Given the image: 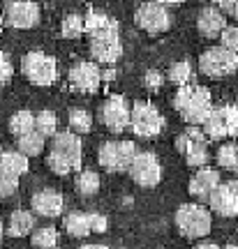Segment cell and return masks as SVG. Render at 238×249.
<instances>
[{"instance_id":"obj_1","label":"cell","mask_w":238,"mask_h":249,"mask_svg":"<svg viewBox=\"0 0 238 249\" xmlns=\"http://www.w3.org/2000/svg\"><path fill=\"white\" fill-rule=\"evenodd\" d=\"M174 107L187 124L203 127L213 113V99L208 88L203 86H180L174 97Z\"/></svg>"},{"instance_id":"obj_2","label":"cell","mask_w":238,"mask_h":249,"mask_svg":"<svg viewBox=\"0 0 238 249\" xmlns=\"http://www.w3.org/2000/svg\"><path fill=\"white\" fill-rule=\"evenodd\" d=\"M81 157H83V145H81L79 134L60 132L53 136L46 164L56 176H70L81 169Z\"/></svg>"},{"instance_id":"obj_3","label":"cell","mask_w":238,"mask_h":249,"mask_svg":"<svg viewBox=\"0 0 238 249\" xmlns=\"http://www.w3.org/2000/svg\"><path fill=\"white\" fill-rule=\"evenodd\" d=\"M178 233L187 240H201L213 229L211 210L201 203H183L174 214Z\"/></svg>"},{"instance_id":"obj_4","label":"cell","mask_w":238,"mask_h":249,"mask_svg":"<svg viewBox=\"0 0 238 249\" xmlns=\"http://www.w3.org/2000/svg\"><path fill=\"white\" fill-rule=\"evenodd\" d=\"M199 70L211 79H224L238 70V53L229 51L227 46H211L199 55Z\"/></svg>"},{"instance_id":"obj_5","label":"cell","mask_w":238,"mask_h":249,"mask_svg":"<svg viewBox=\"0 0 238 249\" xmlns=\"http://www.w3.org/2000/svg\"><path fill=\"white\" fill-rule=\"evenodd\" d=\"M137 155L139 150H137V143L132 141H104L97 150V161L102 169L116 173V171L130 169Z\"/></svg>"},{"instance_id":"obj_6","label":"cell","mask_w":238,"mask_h":249,"mask_svg":"<svg viewBox=\"0 0 238 249\" xmlns=\"http://www.w3.org/2000/svg\"><path fill=\"white\" fill-rule=\"evenodd\" d=\"M206 132L190 124L185 132L176 139V148L178 152L185 157L187 166H194V169H201L208 164V145H206Z\"/></svg>"},{"instance_id":"obj_7","label":"cell","mask_w":238,"mask_h":249,"mask_svg":"<svg viewBox=\"0 0 238 249\" xmlns=\"http://www.w3.org/2000/svg\"><path fill=\"white\" fill-rule=\"evenodd\" d=\"M21 71L33 86H51L56 76H58V70H56V60L51 55L42 53V51H30V53L23 55L21 60Z\"/></svg>"},{"instance_id":"obj_8","label":"cell","mask_w":238,"mask_h":249,"mask_svg":"<svg viewBox=\"0 0 238 249\" xmlns=\"http://www.w3.org/2000/svg\"><path fill=\"white\" fill-rule=\"evenodd\" d=\"M130 127L137 136L141 139H153L162 132L164 127V118L158 108L148 104V102H134L132 104V118H130Z\"/></svg>"},{"instance_id":"obj_9","label":"cell","mask_w":238,"mask_h":249,"mask_svg":"<svg viewBox=\"0 0 238 249\" xmlns=\"http://www.w3.org/2000/svg\"><path fill=\"white\" fill-rule=\"evenodd\" d=\"M134 21H137V26L141 28V30H146L150 35H162L174 23L169 9L164 5L155 2V0H148V2L139 5V9L134 12Z\"/></svg>"},{"instance_id":"obj_10","label":"cell","mask_w":238,"mask_h":249,"mask_svg":"<svg viewBox=\"0 0 238 249\" xmlns=\"http://www.w3.org/2000/svg\"><path fill=\"white\" fill-rule=\"evenodd\" d=\"M130 118H132V107L127 104V99L120 95H111L106 99L102 108H99V120L109 132L120 134L130 127Z\"/></svg>"},{"instance_id":"obj_11","label":"cell","mask_w":238,"mask_h":249,"mask_svg":"<svg viewBox=\"0 0 238 249\" xmlns=\"http://www.w3.org/2000/svg\"><path fill=\"white\" fill-rule=\"evenodd\" d=\"M203 132L208 139H227V136H238V107H220L213 108L211 118L203 124Z\"/></svg>"},{"instance_id":"obj_12","label":"cell","mask_w":238,"mask_h":249,"mask_svg":"<svg viewBox=\"0 0 238 249\" xmlns=\"http://www.w3.org/2000/svg\"><path fill=\"white\" fill-rule=\"evenodd\" d=\"M127 173L139 187H155L162 180V166L153 152H139L130 164Z\"/></svg>"},{"instance_id":"obj_13","label":"cell","mask_w":238,"mask_h":249,"mask_svg":"<svg viewBox=\"0 0 238 249\" xmlns=\"http://www.w3.org/2000/svg\"><path fill=\"white\" fill-rule=\"evenodd\" d=\"M90 55L97 62H104V65H114V62L120 60L123 42H120V35H118V28L109 30V33H102L97 37H90Z\"/></svg>"},{"instance_id":"obj_14","label":"cell","mask_w":238,"mask_h":249,"mask_svg":"<svg viewBox=\"0 0 238 249\" xmlns=\"http://www.w3.org/2000/svg\"><path fill=\"white\" fill-rule=\"evenodd\" d=\"M5 21L7 26L28 30L40 23V5L33 0H12L5 7Z\"/></svg>"},{"instance_id":"obj_15","label":"cell","mask_w":238,"mask_h":249,"mask_svg":"<svg viewBox=\"0 0 238 249\" xmlns=\"http://www.w3.org/2000/svg\"><path fill=\"white\" fill-rule=\"evenodd\" d=\"M208 205L211 213L220 214V217H236L238 214V189L231 182H220L208 196Z\"/></svg>"},{"instance_id":"obj_16","label":"cell","mask_w":238,"mask_h":249,"mask_svg":"<svg viewBox=\"0 0 238 249\" xmlns=\"http://www.w3.org/2000/svg\"><path fill=\"white\" fill-rule=\"evenodd\" d=\"M99 81H102V74L95 62H77L70 70V83L79 92H97Z\"/></svg>"},{"instance_id":"obj_17","label":"cell","mask_w":238,"mask_h":249,"mask_svg":"<svg viewBox=\"0 0 238 249\" xmlns=\"http://www.w3.org/2000/svg\"><path fill=\"white\" fill-rule=\"evenodd\" d=\"M30 205H33V213L40 217H60L62 208H65V198L56 189H42V192L33 194Z\"/></svg>"},{"instance_id":"obj_18","label":"cell","mask_w":238,"mask_h":249,"mask_svg":"<svg viewBox=\"0 0 238 249\" xmlns=\"http://www.w3.org/2000/svg\"><path fill=\"white\" fill-rule=\"evenodd\" d=\"M218 185H220V173L211 169V166H201L192 176L190 185H187V192H190V196L199 198V201H208V196L213 194V189Z\"/></svg>"},{"instance_id":"obj_19","label":"cell","mask_w":238,"mask_h":249,"mask_svg":"<svg viewBox=\"0 0 238 249\" xmlns=\"http://www.w3.org/2000/svg\"><path fill=\"white\" fill-rule=\"evenodd\" d=\"M197 28L203 37H220L222 30L227 28V18H224V12H220L218 7H203L199 12V18H197Z\"/></svg>"},{"instance_id":"obj_20","label":"cell","mask_w":238,"mask_h":249,"mask_svg":"<svg viewBox=\"0 0 238 249\" xmlns=\"http://www.w3.org/2000/svg\"><path fill=\"white\" fill-rule=\"evenodd\" d=\"M33 231H35V213L14 210V213L9 214L7 233L12 238H23V235H30Z\"/></svg>"},{"instance_id":"obj_21","label":"cell","mask_w":238,"mask_h":249,"mask_svg":"<svg viewBox=\"0 0 238 249\" xmlns=\"http://www.w3.org/2000/svg\"><path fill=\"white\" fill-rule=\"evenodd\" d=\"M62 226H65V231L70 233L72 238H88L93 233V229H90V213H79V210L67 213L65 219H62Z\"/></svg>"},{"instance_id":"obj_22","label":"cell","mask_w":238,"mask_h":249,"mask_svg":"<svg viewBox=\"0 0 238 249\" xmlns=\"http://www.w3.org/2000/svg\"><path fill=\"white\" fill-rule=\"evenodd\" d=\"M83 23H86V33H88L90 37H97V35H102V33H109V30H116V28H118V23H116L114 18L102 14V12H90V14H86Z\"/></svg>"},{"instance_id":"obj_23","label":"cell","mask_w":238,"mask_h":249,"mask_svg":"<svg viewBox=\"0 0 238 249\" xmlns=\"http://www.w3.org/2000/svg\"><path fill=\"white\" fill-rule=\"evenodd\" d=\"M17 150L23 152L26 157H37L40 152L44 150V136L37 132V129L23 134V136H19L17 139Z\"/></svg>"},{"instance_id":"obj_24","label":"cell","mask_w":238,"mask_h":249,"mask_svg":"<svg viewBox=\"0 0 238 249\" xmlns=\"http://www.w3.org/2000/svg\"><path fill=\"white\" fill-rule=\"evenodd\" d=\"M33 129H35V113L28 111V108H21V111H17L14 116L9 118V132L14 134L17 139L28 132H33Z\"/></svg>"},{"instance_id":"obj_25","label":"cell","mask_w":238,"mask_h":249,"mask_svg":"<svg viewBox=\"0 0 238 249\" xmlns=\"http://www.w3.org/2000/svg\"><path fill=\"white\" fill-rule=\"evenodd\" d=\"M0 164H2L7 171H12L14 176H19V178L28 171V157L23 155V152H19V150L0 152Z\"/></svg>"},{"instance_id":"obj_26","label":"cell","mask_w":238,"mask_h":249,"mask_svg":"<svg viewBox=\"0 0 238 249\" xmlns=\"http://www.w3.org/2000/svg\"><path fill=\"white\" fill-rule=\"evenodd\" d=\"M30 242L35 249H56L58 245V231L53 226H42L30 233Z\"/></svg>"},{"instance_id":"obj_27","label":"cell","mask_w":238,"mask_h":249,"mask_svg":"<svg viewBox=\"0 0 238 249\" xmlns=\"http://www.w3.org/2000/svg\"><path fill=\"white\" fill-rule=\"evenodd\" d=\"M74 189L83 196H93L99 192V176L95 171H81L74 180Z\"/></svg>"},{"instance_id":"obj_28","label":"cell","mask_w":238,"mask_h":249,"mask_svg":"<svg viewBox=\"0 0 238 249\" xmlns=\"http://www.w3.org/2000/svg\"><path fill=\"white\" fill-rule=\"evenodd\" d=\"M67 120H70V132L74 134H88L93 129V116L86 108H72Z\"/></svg>"},{"instance_id":"obj_29","label":"cell","mask_w":238,"mask_h":249,"mask_svg":"<svg viewBox=\"0 0 238 249\" xmlns=\"http://www.w3.org/2000/svg\"><path fill=\"white\" fill-rule=\"evenodd\" d=\"M86 33V23H83V17L79 14H67L62 18V26H60V35L65 39H77Z\"/></svg>"},{"instance_id":"obj_30","label":"cell","mask_w":238,"mask_h":249,"mask_svg":"<svg viewBox=\"0 0 238 249\" xmlns=\"http://www.w3.org/2000/svg\"><path fill=\"white\" fill-rule=\"evenodd\" d=\"M56 127H58V118H56V113L53 111H40L35 116V129L42 136H56Z\"/></svg>"},{"instance_id":"obj_31","label":"cell","mask_w":238,"mask_h":249,"mask_svg":"<svg viewBox=\"0 0 238 249\" xmlns=\"http://www.w3.org/2000/svg\"><path fill=\"white\" fill-rule=\"evenodd\" d=\"M192 79V65L187 60H180V62H174L169 67V81L176 83V86H187Z\"/></svg>"},{"instance_id":"obj_32","label":"cell","mask_w":238,"mask_h":249,"mask_svg":"<svg viewBox=\"0 0 238 249\" xmlns=\"http://www.w3.org/2000/svg\"><path fill=\"white\" fill-rule=\"evenodd\" d=\"M236 150L238 145H234V143H222L218 148V164L222 169L234 171V166H236Z\"/></svg>"},{"instance_id":"obj_33","label":"cell","mask_w":238,"mask_h":249,"mask_svg":"<svg viewBox=\"0 0 238 249\" xmlns=\"http://www.w3.org/2000/svg\"><path fill=\"white\" fill-rule=\"evenodd\" d=\"M19 187V176H14L12 171H7L0 164V196H12Z\"/></svg>"},{"instance_id":"obj_34","label":"cell","mask_w":238,"mask_h":249,"mask_svg":"<svg viewBox=\"0 0 238 249\" xmlns=\"http://www.w3.org/2000/svg\"><path fill=\"white\" fill-rule=\"evenodd\" d=\"M220 44L227 46L229 51L238 53V26H227L220 35Z\"/></svg>"},{"instance_id":"obj_35","label":"cell","mask_w":238,"mask_h":249,"mask_svg":"<svg viewBox=\"0 0 238 249\" xmlns=\"http://www.w3.org/2000/svg\"><path fill=\"white\" fill-rule=\"evenodd\" d=\"M12 74H14V67H12V62L7 60V55L0 51V88L12 79Z\"/></svg>"},{"instance_id":"obj_36","label":"cell","mask_w":238,"mask_h":249,"mask_svg":"<svg viewBox=\"0 0 238 249\" xmlns=\"http://www.w3.org/2000/svg\"><path fill=\"white\" fill-rule=\"evenodd\" d=\"M106 217L99 213H90V229H93V233H104L106 231Z\"/></svg>"},{"instance_id":"obj_37","label":"cell","mask_w":238,"mask_h":249,"mask_svg":"<svg viewBox=\"0 0 238 249\" xmlns=\"http://www.w3.org/2000/svg\"><path fill=\"white\" fill-rule=\"evenodd\" d=\"M159 83H162V76H159L158 71H148L146 74V86L148 88H159Z\"/></svg>"},{"instance_id":"obj_38","label":"cell","mask_w":238,"mask_h":249,"mask_svg":"<svg viewBox=\"0 0 238 249\" xmlns=\"http://www.w3.org/2000/svg\"><path fill=\"white\" fill-rule=\"evenodd\" d=\"M213 2H215V7L220 12H227V14H231V9L236 5V0H213Z\"/></svg>"},{"instance_id":"obj_39","label":"cell","mask_w":238,"mask_h":249,"mask_svg":"<svg viewBox=\"0 0 238 249\" xmlns=\"http://www.w3.org/2000/svg\"><path fill=\"white\" fill-rule=\"evenodd\" d=\"M194 249H222L220 245H215V242H208V240H201L199 242V245H197V247Z\"/></svg>"},{"instance_id":"obj_40","label":"cell","mask_w":238,"mask_h":249,"mask_svg":"<svg viewBox=\"0 0 238 249\" xmlns=\"http://www.w3.org/2000/svg\"><path fill=\"white\" fill-rule=\"evenodd\" d=\"M79 249H109V247L102 245V242H86V245H81Z\"/></svg>"},{"instance_id":"obj_41","label":"cell","mask_w":238,"mask_h":249,"mask_svg":"<svg viewBox=\"0 0 238 249\" xmlns=\"http://www.w3.org/2000/svg\"><path fill=\"white\" fill-rule=\"evenodd\" d=\"M155 2H159V5H164V7H169V5H180L183 0H155Z\"/></svg>"},{"instance_id":"obj_42","label":"cell","mask_w":238,"mask_h":249,"mask_svg":"<svg viewBox=\"0 0 238 249\" xmlns=\"http://www.w3.org/2000/svg\"><path fill=\"white\" fill-rule=\"evenodd\" d=\"M231 17L238 21V0H236V5H234V9H231Z\"/></svg>"},{"instance_id":"obj_43","label":"cell","mask_w":238,"mask_h":249,"mask_svg":"<svg viewBox=\"0 0 238 249\" xmlns=\"http://www.w3.org/2000/svg\"><path fill=\"white\" fill-rule=\"evenodd\" d=\"M2 235H5V226L0 224V242H2Z\"/></svg>"},{"instance_id":"obj_44","label":"cell","mask_w":238,"mask_h":249,"mask_svg":"<svg viewBox=\"0 0 238 249\" xmlns=\"http://www.w3.org/2000/svg\"><path fill=\"white\" fill-rule=\"evenodd\" d=\"M222 249H238V245H224Z\"/></svg>"},{"instance_id":"obj_45","label":"cell","mask_w":238,"mask_h":249,"mask_svg":"<svg viewBox=\"0 0 238 249\" xmlns=\"http://www.w3.org/2000/svg\"><path fill=\"white\" fill-rule=\"evenodd\" d=\"M234 173H238V150H236V166H234Z\"/></svg>"},{"instance_id":"obj_46","label":"cell","mask_w":238,"mask_h":249,"mask_svg":"<svg viewBox=\"0 0 238 249\" xmlns=\"http://www.w3.org/2000/svg\"><path fill=\"white\" fill-rule=\"evenodd\" d=\"M236 240H238V229H236Z\"/></svg>"}]
</instances>
